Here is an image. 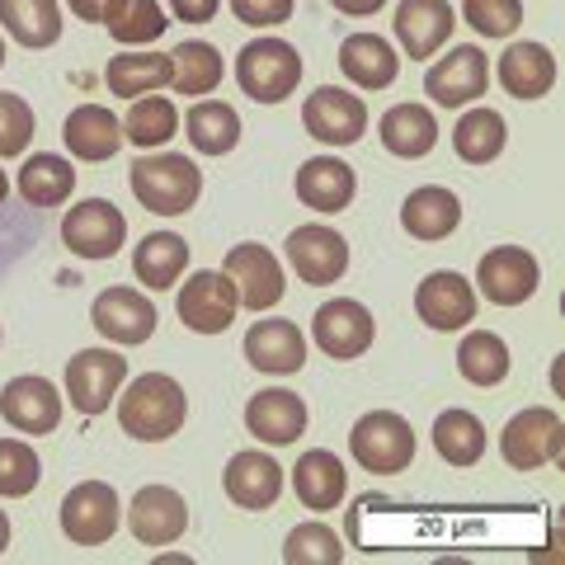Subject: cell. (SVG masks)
I'll return each mask as SVG.
<instances>
[{
    "instance_id": "obj_52",
    "label": "cell",
    "mask_w": 565,
    "mask_h": 565,
    "mask_svg": "<svg viewBox=\"0 0 565 565\" xmlns=\"http://www.w3.org/2000/svg\"><path fill=\"white\" fill-rule=\"evenodd\" d=\"M0 66H6V43H0Z\"/></svg>"
},
{
    "instance_id": "obj_33",
    "label": "cell",
    "mask_w": 565,
    "mask_h": 565,
    "mask_svg": "<svg viewBox=\"0 0 565 565\" xmlns=\"http://www.w3.org/2000/svg\"><path fill=\"white\" fill-rule=\"evenodd\" d=\"M0 29L24 47H52L62 39L57 0H0Z\"/></svg>"
},
{
    "instance_id": "obj_23",
    "label": "cell",
    "mask_w": 565,
    "mask_h": 565,
    "mask_svg": "<svg viewBox=\"0 0 565 565\" xmlns=\"http://www.w3.org/2000/svg\"><path fill=\"white\" fill-rule=\"evenodd\" d=\"M222 486L241 509H255L259 514V509H274V500L282 494V467L274 462L269 452L245 448V452H236L232 462H226Z\"/></svg>"
},
{
    "instance_id": "obj_18",
    "label": "cell",
    "mask_w": 565,
    "mask_h": 565,
    "mask_svg": "<svg viewBox=\"0 0 565 565\" xmlns=\"http://www.w3.org/2000/svg\"><path fill=\"white\" fill-rule=\"evenodd\" d=\"M128 527L141 546H170L184 537L189 527V504L180 490L170 486H141L137 500L128 504Z\"/></svg>"
},
{
    "instance_id": "obj_10",
    "label": "cell",
    "mask_w": 565,
    "mask_h": 565,
    "mask_svg": "<svg viewBox=\"0 0 565 565\" xmlns=\"http://www.w3.org/2000/svg\"><path fill=\"white\" fill-rule=\"evenodd\" d=\"M122 523L118 490L109 481H81L62 500V533L76 546H104Z\"/></svg>"
},
{
    "instance_id": "obj_48",
    "label": "cell",
    "mask_w": 565,
    "mask_h": 565,
    "mask_svg": "<svg viewBox=\"0 0 565 565\" xmlns=\"http://www.w3.org/2000/svg\"><path fill=\"white\" fill-rule=\"evenodd\" d=\"M330 6L340 14H349V20H363V14H377L386 0H330Z\"/></svg>"
},
{
    "instance_id": "obj_22",
    "label": "cell",
    "mask_w": 565,
    "mask_h": 565,
    "mask_svg": "<svg viewBox=\"0 0 565 565\" xmlns=\"http://www.w3.org/2000/svg\"><path fill=\"white\" fill-rule=\"evenodd\" d=\"M392 24H396L401 47L419 62V57H434V52L452 39L457 14H452L448 0H401Z\"/></svg>"
},
{
    "instance_id": "obj_29",
    "label": "cell",
    "mask_w": 565,
    "mask_h": 565,
    "mask_svg": "<svg viewBox=\"0 0 565 565\" xmlns=\"http://www.w3.org/2000/svg\"><path fill=\"white\" fill-rule=\"evenodd\" d=\"M457 222H462V203L444 184H424L401 203V226L415 241H444L457 232Z\"/></svg>"
},
{
    "instance_id": "obj_46",
    "label": "cell",
    "mask_w": 565,
    "mask_h": 565,
    "mask_svg": "<svg viewBox=\"0 0 565 565\" xmlns=\"http://www.w3.org/2000/svg\"><path fill=\"white\" fill-rule=\"evenodd\" d=\"M232 14L250 29H274L292 20V0H232Z\"/></svg>"
},
{
    "instance_id": "obj_30",
    "label": "cell",
    "mask_w": 565,
    "mask_h": 565,
    "mask_svg": "<svg viewBox=\"0 0 565 565\" xmlns=\"http://www.w3.org/2000/svg\"><path fill=\"white\" fill-rule=\"evenodd\" d=\"M377 137H382L386 151L401 156V161H419V156H429L438 147V122L424 104H396V109L382 114Z\"/></svg>"
},
{
    "instance_id": "obj_27",
    "label": "cell",
    "mask_w": 565,
    "mask_h": 565,
    "mask_svg": "<svg viewBox=\"0 0 565 565\" xmlns=\"http://www.w3.org/2000/svg\"><path fill=\"white\" fill-rule=\"evenodd\" d=\"M494 76H500V85L514 99H542V95H552V85H556V57H552V47H542V43H514V47H504V57L500 66H494Z\"/></svg>"
},
{
    "instance_id": "obj_51",
    "label": "cell",
    "mask_w": 565,
    "mask_h": 565,
    "mask_svg": "<svg viewBox=\"0 0 565 565\" xmlns=\"http://www.w3.org/2000/svg\"><path fill=\"white\" fill-rule=\"evenodd\" d=\"M6 193H10V184H6V170H0V203H6Z\"/></svg>"
},
{
    "instance_id": "obj_16",
    "label": "cell",
    "mask_w": 565,
    "mask_h": 565,
    "mask_svg": "<svg viewBox=\"0 0 565 565\" xmlns=\"http://www.w3.org/2000/svg\"><path fill=\"white\" fill-rule=\"evenodd\" d=\"M302 122L321 147H353L367 132V104L359 95L340 90V85H321L302 104Z\"/></svg>"
},
{
    "instance_id": "obj_38",
    "label": "cell",
    "mask_w": 565,
    "mask_h": 565,
    "mask_svg": "<svg viewBox=\"0 0 565 565\" xmlns=\"http://www.w3.org/2000/svg\"><path fill=\"white\" fill-rule=\"evenodd\" d=\"M170 137H180V114H174V104L166 95H137L132 99V114L122 118V141H132V147L151 151V147H166Z\"/></svg>"
},
{
    "instance_id": "obj_50",
    "label": "cell",
    "mask_w": 565,
    "mask_h": 565,
    "mask_svg": "<svg viewBox=\"0 0 565 565\" xmlns=\"http://www.w3.org/2000/svg\"><path fill=\"white\" fill-rule=\"evenodd\" d=\"M6 546H10V519H6V509H0V556H6Z\"/></svg>"
},
{
    "instance_id": "obj_12",
    "label": "cell",
    "mask_w": 565,
    "mask_h": 565,
    "mask_svg": "<svg viewBox=\"0 0 565 565\" xmlns=\"http://www.w3.org/2000/svg\"><path fill=\"white\" fill-rule=\"evenodd\" d=\"M222 274L236 282V302L245 311H259L264 316L269 307L282 302V264H278V255H269L255 241L232 245V250H226Z\"/></svg>"
},
{
    "instance_id": "obj_47",
    "label": "cell",
    "mask_w": 565,
    "mask_h": 565,
    "mask_svg": "<svg viewBox=\"0 0 565 565\" xmlns=\"http://www.w3.org/2000/svg\"><path fill=\"white\" fill-rule=\"evenodd\" d=\"M222 0H170V10H174V20H184V24H207L212 14H217Z\"/></svg>"
},
{
    "instance_id": "obj_35",
    "label": "cell",
    "mask_w": 565,
    "mask_h": 565,
    "mask_svg": "<svg viewBox=\"0 0 565 565\" xmlns=\"http://www.w3.org/2000/svg\"><path fill=\"white\" fill-rule=\"evenodd\" d=\"M71 189H76V166H71L66 156L39 151V156H29L20 170V193L33 207H57L71 199Z\"/></svg>"
},
{
    "instance_id": "obj_45",
    "label": "cell",
    "mask_w": 565,
    "mask_h": 565,
    "mask_svg": "<svg viewBox=\"0 0 565 565\" xmlns=\"http://www.w3.org/2000/svg\"><path fill=\"white\" fill-rule=\"evenodd\" d=\"M33 141V109L20 95H0V161L24 156Z\"/></svg>"
},
{
    "instance_id": "obj_9",
    "label": "cell",
    "mask_w": 565,
    "mask_h": 565,
    "mask_svg": "<svg viewBox=\"0 0 565 565\" xmlns=\"http://www.w3.org/2000/svg\"><path fill=\"white\" fill-rule=\"evenodd\" d=\"M62 241L81 259H114L128 241V217L109 199H85L62 217Z\"/></svg>"
},
{
    "instance_id": "obj_5",
    "label": "cell",
    "mask_w": 565,
    "mask_h": 565,
    "mask_svg": "<svg viewBox=\"0 0 565 565\" xmlns=\"http://www.w3.org/2000/svg\"><path fill=\"white\" fill-rule=\"evenodd\" d=\"M561 452H565V424L556 411H546V405H527L500 434V457L514 471L552 467V462H561Z\"/></svg>"
},
{
    "instance_id": "obj_28",
    "label": "cell",
    "mask_w": 565,
    "mask_h": 565,
    "mask_svg": "<svg viewBox=\"0 0 565 565\" xmlns=\"http://www.w3.org/2000/svg\"><path fill=\"white\" fill-rule=\"evenodd\" d=\"M292 490L307 509L326 514V509H340L344 490H349V471L330 448H311V452H302V462L292 467Z\"/></svg>"
},
{
    "instance_id": "obj_36",
    "label": "cell",
    "mask_w": 565,
    "mask_h": 565,
    "mask_svg": "<svg viewBox=\"0 0 565 565\" xmlns=\"http://www.w3.org/2000/svg\"><path fill=\"white\" fill-rule=\"evenodd\" d=\"M104 29L114 33V43L122 47H141V43H156L161 33L170 29L166 10L156 6V0H109V10H104Z\"/></svg>"
},
{
    "instance_id": "obj_40",
    "label": "cell",
    "mask_w": 565,
    "mask_h": 565,
    "mask_svg": "<svg viewBox=\"0 0 565 565\" xmlns=\"http://www.w3.org/2000/svg\"><path fill=\"white\" fill-rule=\"evenodd\" d=\"M457 373L471 386H500L509 377V344L494 330H471L457 344Z\"/></svg>"
},
{
    "instance_id": "obj_17",
    "label": "cell",
    "mask_w": 565,
    "mask_h": 565,
    "mask_svg": "<svg viewBox=\"0 0 565 565\" xmlns=\"http://www.w3.org/2000/svg\"><path fill=\"white\" fill-rule=\"evenodd\" d=\"M415 311H419V321L429 330L452 334V330H462L467 321H476V288L462 274L438 269L415 288Z\"/></svg>"
},
{
    "instance_id": "obj_44",
    "label": "cell",
    "mask_w": 565,
    "mask_h": 565,
    "mask_svg": "<svg viewBox=\"0 0 565 565\" xmlns=\"http://www.w3.org/2000/svg\"><path fill=\"white\" fill-rule=\"evenodd\" d=\"M462 20L481 39H509L523 24V0H462Z\"/></svg>"
},
{
    "instance_id": "obj_39",
    "label": "cell",
    "mask_w": 565,
    "mask_h": 565,
    "mask_svg": "<svg viewBox=\"0 0 565 565\" xmlns=\"http://www.w3.org/2000/svg\"><path fill=\"white\" fill-rule=\"evenodd\" d=\"M104 81H109V90L122 95V99H137V95H151L170 85V52H122V57L109 62L104 71Z\"/></svg>"
},
{
    "instance_id": "obj_15",
    "label": "cell",
    "mask_w": 565,
    "mask_h": 565,
    "mask_svg": "<svg viewBox=\"0 0 565 565\" xmlns=\"http://www.w3.org/2000/svg\"><path fill=\"white\" fill-rule=\"evenodd\" d=\"M288 264L302 282L326 288V282H340L344 269H349V241L326 222L297 226V232L288 236Z\"/></svg>"
},
{
    "instance_id": "obj_1",
    "label": "cell",
    "mask_w": 565,
    "mask_h": 565,
    "mask_svg": "<svg viewBox=\"0 0 565 565\" xmlns=\"http://www.w3.org/2000/svg\"><path fill=\"white\" fill-rule=\"evenodd\" d=\"M189 419V396L170 373H141L118 392V424L137 444H166L184 429Z\"/></svg>"
},
{
    "instance_id": "obj_8",
    "label": "cell",
    "mask_w": 565,
    "mask_h": 565,
    "mask_svg": "<svg viewBox=\"0 0 565 565\" xmlns=\"http://www.w3.org/2000/svg\"><path fill=\"white\" fill-rule=\"evenodd\" d=\"M490 85V57L471 43H457L448 57H438L424 76V95H429L438 109H467L486 95Z\"/></svg>"
},
{
    "instance_id": "obj_20",
    "label": "cell",
    "mask_w": 565,
    "mask_h": 565,
    "mask_svg": "<svg viewBox=\"0 0 565 565\" xmlns=\"http://www.w3.org/2000/svg\"><path fill=\"white\" fill-rule=\"evenodd\" d=\"M245 429L269 448H288L307 434V401L288 392V386H269V392L250 396V405H245Z\"/></svg>"
},
{
    "instance_id": "obj_6",
    "label": "cell",
    "mask_w": 565,
    "mask_h": 565,
    "mask_svg": "<svg viewBox=\"0 0 565 565\" xmlns=\"http://www.w3.org/2000/svg\"><path fill=\"white\" fill-rule=\"evenodd\" d=\"M128 382V359L118 349H81L66 363V401L81 415H104Z\"/></svg>"
},
{
    "instance_id": "obj_37",
    "label": "cell",
    "mask_w": 565,
    "mask_h": 565,
    "mask_svg": "<svg viewBox=\"0 0 565 565\" xmlns=\"http://www.w3.org/2000/svg\"><path fill=\"white\" fill-rule=\"evenodd\" d=\"M222 52L212 43H180L170 52V85L174 95H212L222 85Z\"/></svg>"
},
{
    "instance_id": "obj_31",
    "label": "cell",
    "mask_w": 565,
    "mask_h": 565,
    "mask_svg": "<svg viewBox=\"0 0 565 565\" xmlns=\"http://www.w3.org/2000/svg\"><path fill=\"white\" fill-rule=\"evenodd\" d=\"M184 269H189V241L174 236V232H151L132 255L137 282H147L151 292L174 288V282L184 278Z\"/></svg>"
},
{
    "instance_id": "obj_4",
    "label": "cell",
    "mask_w": 565,
    "mask_h": 565,
    "mask_svg": "<svg viewBox=\"0 0 565 565\" xmlns=\"http://www.w3.org/2000/svg\"><path fill=\"white\" fill-rule=\"evenodd\" d=\"M349 452L353 462L373 476H396L415 462V429L396 411H367L349 429Z\"/></svg>"
},
{
    "instance_id": "obj_25",
    "label": "cell",
    "mask_w": 565,
    "mask_h": 565,
    "mask_svg": "<svg viewBox=\"0 0 565 565\" xmlns=\"http://www.w3.org/2000/svg\"><path fill=\"white\" fill-rule=\"evenodd\" d=\"M62 141L76 161H114L122 147V122L104 104H81V109H71Z\"/></svg>"
},
{
    "instance_id": "obj_2",
    "label": "cell",
    "mask_w": 565,
    "mask_h": 565,
    "mask_svg": "<svg viewBox=\"0 0 565 565\" xmlns=\"http://www.w3.org/2000/svg\"><path fill=\"white\" fill-rule=\"evenodd\" d=\"M132 193L147 212H161V217H184V212L199 203L203 193V170L189 161V156H141L132 166Z\"/></svg>"
},
{
    "instance_id": "obj_21",
    "label": "cell",
    "mask_w": 565,
    "mask_h": 565,
    "mask_svg": "<svg viewBox=\"0 0 565 565\" xmlns=\"http://www.w3.org/2000/svg\"><path fill=\"white\" fill-rule=\"evenodd\" d=\"M245 359H250V367H259V373L292 377V373H302V363H307V334L292 321H255L250 334H245Z\"/></svg>"
},
{
    "instance_id": "obj_11",
    "label": "cell",
    "mask_w": 565,
    "mask_h": 565,
    "mask_svg": "<svg viewBox=\"0 0 565 565\" xmlns=\"http://www.w3.org/2000/svg\"><path fill=\"white\" fill-rule=\"evenodd\" d=\"M311 334H316V344H321V353H330L334 363H349V359H363V353L373 349L377 326H373V311L363 302L334 297V302H326L311 316Z\"/></svg>"
},
{
    "instance_id": "obj_42",
    "label": "cell",
    "mask_w": 565,
    "mask_h": 565,
    "mask_svg": "<svg viewBox=\"0 0 565 565\" xmlns=\"http://www.w3.org/2000/svg\"><path fill=\"white\" fill-rule=\"evenodd\" d=\"M282 561L288 565H340L344 542L326 523H297L288 533V542H282Z\"/></svg>"
},
{
    "instance_id": "obj_53",
    "label": "cell",
    "mask_w": 565,
    "mask_h": 565,
    "mask_svg": "<svg viewBox=\"0 0 565 565\" xmlns=\"http://www.w3.org/2000/svg\"><path fill=\"white\" fill-rule=\"evenodd\" d=\"M0 340H6V334H0Z\"/></svg>"
},
{
    "instance_id": "obj_7",
    "label": "cell",
    "mask_w": 565,
    "mask_h": 565,
    "mask_svg": "<svg viewBox=\"0 0 565 565\" xmlns=\"http://www.w3.org/2000/svg\"><path fill=\"white\" fill-rule=\"evenodd\" d=\"M174 311H180L184 330H193V334H226L236 321V311H241L236 282L222 269L189 274V282H180V302H174Z\"/></svg>"
},
{
    "instance_id": "obj_26",
    "label": "cell",
    "mask_w": 565,
    "mask_h": 565,
    "mask_svg": "<svg viewBox=\"0 0 565 565\" xmlns=\"http://www.w3.org/2000/svg\"><path fill=\"white\" fill-rule=\"evenodd\" d=\"M340 71L359 90H386L401 76V57L382 33H349L340 43Z\"/></svg>"
},
{
    "instance_id": "obj_24",
    "label": "cell",
    "mask_w": 565,
    "mask_h": 565,
    "mask_svg": "<svg viewBox=\"0 0 565 565\" xmlns=\"http://www.w3.org/2000/svg\"><path fill=\"white\" fill-rule=\"evenodd\" d=\"M353 193H359V174L340 156H311L297 170V199L311 212H344L353 203Z\"/></svg>"
},
{
    "instance_id": "obj_41",
    "label": "cell",
    "mask_w": 565,
    "mask_h": 565,
    "mask_svg": "<svg viewBox=\"0 0 565 565\" xmlns=\"http://www.w3.org/2000/svg\"><path fill=\"white\" fill-rule=\"evenodd\" d=\"M504 118L494 114V109H467L462 118H457V128H452V147L457 156H462L467 166H490L494 156L504 151Z\"/></svg>"
},
{
    "instance_id": "obj_3",
    "label": "cell",
    "mask_w": 565,
    "mask_h": 565,
    "mask_svg": "<svg viewBox=\"0 0 565 565\" xmlns=\"http://www.w3.org/2000/svg\"><path fill=\"white\" fill-rule=\"evenodd\" d=\"M236 85L255 104H282L302 85V57L282 39H255L236 57Z\"/></svg>"
},
{
    "instance_id": "obj_32",
    "label": "cell",
    "mask_w": 565,
    "mask_h": 565,
    "mask_svg": "<svg viewBox=\"0 0 565 565\" xmlns=\"http://www.w3.org/2000/svg\"><path fill=\"white\" fill-rule=\"evenodd\" d=\"M184 137L193 151L226 156V151H236V141H241V114L222 99H199L184 118Z\"/></svg>"
},
{
    "instance_id": "obj_14",
    "label": "cell",
    "mask_w": 565,
    "mask_h": 565,
    "mask_svg": "<svg viewBox=\"0 0 565 565\" xmlns=\"http://www.w3.org/2000/svg\"><path fill=\"white\" fill-rule=\"evenodd\" d=\"M90 321H95V330L109 344L132 349V344H147L151 340L161 316H156L147 292H137V288H104L95 297V307H90Z\"/></svg>"
},
{
    "instance_id": "obj_13",
    "label": "cell",
    "mask_w": 565,
    "mask_h": 565,
    "mask_svg": "<svg viewBox=\"0 0 565 565\" xmlns=\"http://www.w3.org/2000/svg\"><path fill=\"white\" fill-rule=\"evenodd\" d=\"M476 282H481V297H490L494 307H523L527 297L537 292L542 269L523 245H494V250L481 255V264H476Z\"/></svg>"
},
{
    "instance_id": "obj_19",
    "label": "cell",
    "mask_w": 565,
    "mask_h": 565,
    "mask_svg": "<svg viewBox=\"0 0 565 565\" xmlns=\"http://www.w3.org/2000/svg\"><path fill=\"white\" fill-rule=\"evenodd\" d=\"M0 415L6 424H14L20 434H52L62 424V392L52 386L47 377H14L6 382V392H0Z\"/></svg>"
},
{
    "instance_id": "obj_34",
    "label": "cell",
    "mask_w": 565,
    "mask_h": 565,
    "mask_svg": "<svg viewBox=\"0 0 565 565\" xmlns=\"http://www.w3.org/2000/svg\"><path fill=\"white\" fill-rule=\"evenodd\" d=\"M434 448L448 467H476L486 457V424L471 411H444L434 419Z\"/></svg>"
},
{
    "instance_id": "obj_43",
    "label": "cell",
    "mask_w": 565,
    "mask_h": 565,
    "mask_svg": "<svg viewBox=\"0 0 565 565\" xmlns=\"http://www.w3.org/2000/svg\"><path fill=\"white\" fill-rule=\"evenodd\" d=\"M43 481V462L39 452L20 438H0V494L6 500H24L29 490H39Z\"/></svg>"
},
{
    "instance_id": "obj_49",
    "label": "cell",
    "mask_w": 565,
    "mask_h": 565,
    "mask_svg": "<svg viewBox=\"0 0 565 565\" xmlns=\"http://www.w3.org/2000/svg\"><path fill=\"white\" fill-rule=\"evenodd\" d=\"M71 10H76V20L99 24V20H104V10H109V0H71Z\"/></svg>"
}]
</instances>
